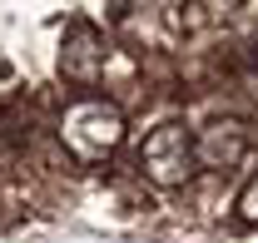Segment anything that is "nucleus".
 I'll list each match as a JSON object with an SVG mask.
<instances>
[{
	"label": "nucleus",
	"instance_id": "obj_1",
	"mask_svg": "<svg viewBox=\"0 0 258 243\" xmlns=\"http://www.w3.org/2000/svg\"><path fill=\"white\" fill-rule=\"evenodd\" d=\"M60 144L80 164H104L124 144V109L109 99H75L60 119Z\"/></svg>",
	"mask_w": 258,
	"mask_h": 243
},
{
	"label": "nucleus",
	"instance_id": "obj_3",
	"mask_svg": "<svg viewBox=\"0 0 258 243\" xmlns=\"http://www.w3.org/2000/svg\"><path fill=\"white\" fill-rule=\"evenodd\" d=\"M194 154H199L204 169H233L248 154V129L238 119H214L209 129L194 134Z\"/></svg>",
	"mask_w": 258,
	"mask_h": 243
},
{
	"label": "nucleus",
	"instance_id": "obj_2",
	"mask_svg": "<svg viewBox=\"0 0 258 243\" xmlns=\"http://www.w3.org/2000/svg\"><path fill=\"white\" fill-rule=\"evenodd\" d=\"M139 169L144 179L159 184V189H179L199 174V154H194V129L179 119H164L144 134L139 144Z\"/></svg>",
	"mask_w": 258,
	"mask_h": 243
},
{
	"label": "nucleus",
	"instance_id": "obj_4",
	"mask_svg": "<svg viewBox=\"0 0 258 243\" xmlns=\"http://www.w3.org/2000/svg\"><path fill=\"white\" fill-rule=\"evenodd\" d=\"M238 218H243V223H258V174L248 179V189L238 194Z\"/></svg>",
	"mask_w": 258,
	"mask_h": 243
}]
</instances>
